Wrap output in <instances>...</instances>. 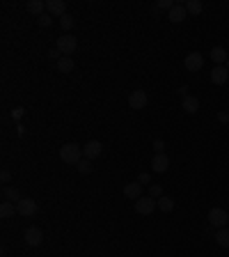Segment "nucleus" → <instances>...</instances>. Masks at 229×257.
Instances as JSON below:
<instances>
[{"instance_id": "16", "label": "nucleus", "mask_w": 229, "mask_h": 257, "mask_svg": "<svg viewBox=\"0 0 229 257\" xmlns=\"http://www.w3.org/2000/svg\"><path fill=\"white\" fill-rule=\"evenodd\" d=\"M186 16H188V12H186V7H183V5H174V7L170 9V21H172V23L186 21Z\"/></svg>"}, {"instance_id": "10", "label": "nucleus", "mask_w": 229, "mask_h": 257, "mask_svg": "<svg viewBox=\"0 0 229 257\" xmlns=\"http://www.w3.org/2000/svg\"><path fill=\"white\" fill-rule=\"evenodd\" d=\"M44 241V232H41V230H39V227H28V230H25V243H28V246H32V248H35V246H39V243Z\"/></svg>"}, {"instance_id": "1", "label": "nucleus", "mask_w": 229, "mask_h": 257, "mask_svg": "<svg viewBox=\"0 0 229 257\" xmlns=\"http://www.w3.org/2000/svg\"><path fill=\"white\" fill-rule=\"evenodd\" d=\"M60 159L67 166H78V161L83 159V147L76 143H67L60 147Z\"/></svg>"}, {"instance_id": "19", "label": "nucleus", "mask_w": 229, "mask_h": 257, "mask_svg": "<svg viewBox=\"0 0 229 257\" xmlns=\"http://www.w3.org/2000/svg\"><path fill=\"white\" fill-rule=\"evenodd\" d=\"M183 7H186L188 14L199 16L202 14V9H204V5H202V0H188V2H183Z\"/></svg>"}, {"instance_id": "8", "label": "nucleus", "mask_w": 229, "mask_h": 257, "mask_svg": "<svg viewBox=\"0 0 229 257\" xmlns=\"http://www.w3.org/2000/svg\"><path fill=\"white\" fill-rule=\"evenodd\" d=\"M83 154L85 159H99L101 154H103V145L99 143V140H87V145L83 147Z\"/></svg>"}, {"instance_id": "31", "label": "nucleus", "mask_w": 229, "mask_h": 257, "mask_svg": "<svg viewBox=\"0 0 229 257\" xmlns=\"http://www.w3.org/2000/svg\"><path fill=\"white\" fill-rule=\"evenodd\" d=\"M9 179H12L9 170H2V172H0V182H2V184H9Z\"/></svg>"}, {"instance_id": "15", "label": "nucleus", "mask_w": 229, "mask_h": 257, "mask_svg": "<svg viewBox=\"0 0 229 257\" xmlns=\"http://www.w3.org/2000/svg\"><path fill=\"white\" fill-rule=\"evenodd\" d=\"M2 197H5V202H12V204H19L23 200L21 191L14 189V186H5V189H2Z\"/></svg>"}, {"instance_id": "18", "label": "nucleus", "mask_w": 229, "mask_h": 257, "mask_svg": "<svg viewBox=\"0 0 229 257\" xmlns=\"http://www.w3.org/2000/svg\"><path fill=\"white\" fill-rule=\"evenodd\" d=\"M74 67H76V64H74V60H71V58H67V55H62L60 60H57V71H60V74H71V71H74Z\"/></svg>"}, {"instance_id": "23", "label": "nucleus", "mask_w": 229, "mask_h": 257, "mask_svg": "<svg viewBox=\"0 0 229 257\" xmlns=\"http://www.w3.org/2000/svg\"><path fill=\"white\" fill-rule=\"evenodd\" d=\"M158 209L163 214H170L172 209H174V200L170 195H163V197H158Z\"/></svg>"}, {"instance_id": "5", "label": "nucleus", "mask_w": 229, "mask_h": 257, "mask_svg": "<svg viewBox=\"0 0 229 257\" xmlns=\"http://www.w3.org/2000/svg\"><path fill=\"white\" fill-rule=\"evenodd\" d=\"M147 104H149V94H147L145 90H135V92H131V97H129V106L133 108V110H145Z\"/></svg>"}, {"instance_id": "29", "label": "nucleus", "mask_w": 229, "mask_h": 257, "mask_svg": "<svg viewBox=\"0 0 229 257\" xmlns=\"http://www.w3.org/2000/svg\"><path fill=\"white\" fill-rule=\"evenodd\" d=\"M174 5H176V2H172V0H160L156 7H158V9H172Z\"/></svg>"}, {"instance_id": "34", "label": "nucleus", "mask_w": 229, "mask_h": 257, "mask_svg": "<svg viewBox=\"0 0 229 257\" xmlns=\"http://www.w3.org/2000/svg\"><path fill=\"white\" fill-rule=\"evenodd\" d=\"M225 67H227V71H229V58H227V62H225Z\"/></svg>"}, {"instance_id": "26", "label": "nucleus", "mask_w": 229, "mask_h": 257, "mask_svg": "<svg viewBox=\"0 0 229 257\" xmlns=\"http://www.w3.org/2000/svg\"><path fill=\"white\" fill-rule=\"evenodd\" d=\"M60 25H62V30H64V32H69L71 28H74V16H71V14H64V16L60 19Z\"/></svg>"}, {"instance_id": "6", "label": "nucleus", "mask_w": 229, "mask_h": 257, "mask_svg": "<svg viewBox=\"0 0 229 257\" xmlns=\"http://www.w3.org/2000/svg\"><path fill=\"white\" fill-rule=\"evenodd\" d=\"M183 67L188 69V71H199V69L204 67V55L199 53V51H192V53L186 55V60H183Z\"/></svg>"}, {"instance_id": "22", "label": "nucleus", "mask_w": 229, "mask_h": 257, "mask_svg": "<svg viewBox=\"0 0 229 257\" xmlns=\"http://www.w3.org/2000/svg\"><path fill=\"white\" fill-rule=\"evenodd\" d=\"M25 7H28V12H30V14L41 16V14H44V9H46V2H41V0H30Z\"/></svg>"}, {"instance_id": "24", "label": "nucleus", "mask_w": 229, "mask_h": 257, "mask_svg": "<svg viewBox=\"0 0 229 257\" xmlns=\"http://www.w3.org/2000/svg\"><path fill=\"white\" fill-rule=\"evenodd\" d=\"M76 168H78V172L80 174H90L92 172V161L90 159H80Z\"/></svg>"}, {"instance_id": "27", "label": "nucleus", "mask_w": 229, "mask_h": 257, "mask_svg": "<svg viewBox=\"0 0 229 257\" xmlns=\"http://www.w3.org/2000/svg\"><path fill=\"white\" fill-rule=\"evenodd\" d=\"M149 197H153V200L163 197V189H160L158 184H152V186H149Z\"/></svg>"}, {"instance_id": "9", "label": "nucleus", "mask_w": 229, "mask_h": 257, "mask_svg": "<svg viewBox=\"0 0 229 257\" xmlns=\"http://www.w3.org/2000/svg\"><path fill=\"white\" fill-rule=\"evenodd\" d=\"M46 12H48V14L51 16H64L67 14V2H64V0H48V2H46Z\"/></svg>"}, {"instance_id": "3", "label": "nucleus", "mask_w": 229, "mask_h": 257, "mask_svg": "<svg viewBox=\"0 0 229 257\" xmlns=\"http://www.w3.org/2000/svg\"><path fill=\"white\" fill-rule=\"evenodd\" d=\"M227 223H229V214L225 212V209L215 207V209H211V212H209V225H211V227H218V230H222Z\"/></svg>"}, {"instance_id": "21", "label": "nucleus", "mask_w": 229, "mask_h": 257, "mask_svg": "<svg viewBox=\"0 0 229 257\" xmlns=\"http://www.w3.org/2000/svg\"><path fill=\"white\" fill-rule=\"evenodd\" d=\"M14 214H19V212H16V204H12V202H2V204H0V218H2V220L12 218Z\"/></svg>"}, {"instance_id": "2", "label": "nucleus", "mask_w": 229, "mask_h": 257, "mask_svg": "<svg viewBox=\"0 0 229 257\" xmlns=\"http://www.w3.org/2000/svg\"><path fill=\"white\" fill-rule=\"evenodd\" d=\"M78 48V42H76V37H71L69 32H64L62 37H57V51H60L62 55H71L74 51Z\"/></svg>"}, {"instance_id": "28", "label": "nucleus", "mask_w": 229, "mask_h": 257, "mask_svg": "<svg viewBox=\"0 0 229 257\" xmlns=\"http://www.w3.org/2000/svg\"><path fill=\"white\" fill-rule=\"evenodd\" d=\"M153 151H156V154H165V140H153Z\"/></svg>"}, {"instance_id": "14", "label": "nucleus", "mask_w": 229, "mask_h": 257, "mask_svg": "<svg viewBox=\"0 0 229 257\" xmlns=\"http://www.w3.org/2000/svg\"><path fill=\"white\" fill-rule=\"evenodd\" d=\"M181 108L188 115H195L199 110V99L192 97V94H186V97H183V101H181Z\"/></svg>"}, {"instance_id": "12", "label": "nucleus", "mask_w": 229, "mask_h": 257, "mask_svg": "<svg viewBox=\"0 0 229 257\" xmlns=\"http://www.w3.org/2000/svg\"><path fill=\"white\" fill-rule=\"evenodd\" d=\"M124 197H129V200H140V197H142V184L140 182L124 184Z\"/></svg>"}, {"instance_id": "4", "label": "nucleus", "mask_w": 229, "mask_h": 257, "mask_svg": "<svg viewBox=\"0 0 229 257\" xmlns=\"http://www.w3.org/2000/svg\"><path fill=\"white\" fill-rule=\"evenodd\" d=\"M156 207H158V200H153V197H149V195H142L140 200H135V212L140 214V216H149V214H153Z\"/></svg>"}, {"instance_id": "33", "label": "nucleus", "mask_w": 229, "mask_h": 257, "mask_svg": "<svg viewBox=\"0 0 229 257\" xmlns=\"http://www.w3.org/2000/svg\"><path fill=\"white\" fill-rule=\"evenodd\" d=\"M137 182L142 184V186H145V184H149V172H142V174H140V179H137Z\"/></svg>"}, {"instance_id": "32", "label": "nucleus", "mask_w": 229, "mask_h": 257, "mask_svg": "<svg viewBox=\"0 0 229 257\" xmlns=\"http://www.w3.org/2000/svg\"><path fill=\"white\" fill-rule=\"evenodd\" d=\"M48 58H51V60H60L62 53L57 51V48H53V51H48Z\"/></svg>"}, {"instance_id": "13", "label": "nucleus", "mask_w": 229, "mask_h": 257, "mask_svg": "<svg viewBox=\"0 0 229 257\" xmlns=\"http://www.w3.org/2000/svg\"><path fill=\"white\" fill-rule=\"evenodd\" d=\"M170 168V159L165 156V154H156L152 159V170L153 172H168Z\"/></svg>"}, {"instance_id": "25", "label": "nucleus", "mask_w": 229, "mask_h": 257, "mask_svg": "<svg viewBox=\"0 0 229 257\" xmlns=\"http://www.w3.org/2000/svg\"><path fill=\"white\" fill-rule=\"evenodd\" d=\"M37 23L41 28H51V25H53V16L48 14V12H44L41 16H37Z\"/></svg>"}, {"instance_id": "30", "label": "nucleus", "mask_w": 229, "mask_h": 257, "mask_svg": "<svg viewBox=\"0 0 229 257\" xmlns=\"http://www.w3.org/2000/svg\"><path fill=\"white\" fill-rule=\"evenodd\" d=\"M218 120H220L222 124H229V110H220V113H218Z\"/></svg>"}, {"instance_id": "17", "label": "nucleus", "mask_w": 229, "mask_h": 257, "mask_svg": "<svg viewBox=\"0 0 229 257\" xmlns=\"http://www.w3.org/2000/svg\"><path fill=\"white\" fill-rule=\"evenodd\" d=\"M209 55H211V60L215 62V67H218V64H225V62H227V51H225L222 46H213Z\"/></svg>"}, {"instance_id": "20", "label": "nucleus", "mask_w": 229, "mask_h": 257, "mask_svg": "<svg viewBox=\"0 0 229 257\" xmlns=\"http://www.w3.org/2000/svg\"><path fill=\"white\" fill-rule=\"evenodd\" d=\"M215 243L220 248H229V227H222V230L215 232Z\"/></svg>"}, {"instance_id": "7", "label": "nucleus", "mask_w": 229, "mask_h": 257, "mask_svg": "<svg viewBox=\"0 0 229 257\" xmlns=\"http://www.w3.org/2000/svg\"><path fill=\"white\" fill-rule=\"evenodd\" d=\"M16 212H19V216L30 218V216H35V214H37V202H35L32 197H23L21 202L16 204Z\"/></svg>"}, {"instance_id": "11", "label": "nucleus", "mask_w": 229, "mask_h": 257, "mask_svg": "<svg viewBox=\"0 0 229 257\" xmlns=\"http://www.w3.org/2000/svg\"><path fill=\"white\" fill-rule=\"evenodd\" d=\"M229 78V71L225 64H218V67H213V71H211V83L213 85H225Z\"/></svg>"}]
</instances>
